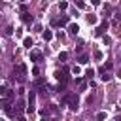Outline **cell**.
<instances>
[{"label":"cell","mask_w":121,"mask_h":121,"mask_svg":"<svg viewBox=\"0 0 121 121\" xmlns=\"http://www.w3.org/2000/svg\"><path fill=\"white\" fill-rule=\"evenodd\" d=\"M13 76L23 83L25 81V76H26V66L25 64H19V66H15V72H13Z\"/></svg>","instance_id":"2"},{"label":"cell","mask_w":121,"mask_h":121,"mask_svg":"<svg viewBox=\"0 0 121 121\" xmlns=\"http://www.w3.org/2000/svg\"><path fill=\"white\" fill-rule=\"evenodd\" d=\"M0 121H4V119H0Z\"/></svg>","instance_id":"29"},{"label":"cell","mask_w":121,"mask_h":121,"mask_svg":"<svg viewBox=\"0 0 121 121\" xmlns=\"http://www.w3.org/2000/svg\"><path fill=\"white\" fill-rule=\"evenodd\" d=\"M91 4H93V6H98V4H100V0H91Z\"/></svg>","instance_id":"25"},{"label":"cell","mask_w":121,"mask_h":121,"mask_svg":"<svg viewBox=\"0 0 121 121\" xmlns=\"http://www.w3.org/2000/svg\"><path fill=\"white\" fill-rule=\"evenodd\" d=\"M21 19H23V23H25V25H32V21H34V19H32V15H30V13H26V11H23Z\"/></svg>","instance_id":"5"},{"label":"cell","mask_w":121,"mask_h":121,"mask_svg":"<svg viewBox=\"0 0 121 121\" xmlns=\"http://www.w3.org/2000/svg\"><path fill=\"white\" fill-rule=\"evenodd\" d=\"M112 66H113L112 62H106V66H104V70H112Z\"/></svg>","instance_id":"24"},{"label":"cell","mask_w":121,"mask_h":121,"mask_svg":"<svg viewBox=\"0 0 121 121\" xmlns=\"http://www.w3.org/2000/svg\"><path fill=\"white\" fill-rule=\"evenodd\" d=\"M62 102H68L72 112H76L78 106H79V98H78V95H74V93H66V95L62 96Z\"/></svg>","instance_id":"1"},{"label":"cell","mask_w":121,"mask_h":121,"mask_svg":"<svg viewBox=\"0 0 121 121\" xmlns=\"http://www.w3.org/2000/svg\"><path fill=\"white\" fill-rule=\"evenodd\" d=\"M66 59H68V53H66V51H60V53H59V60H62V62H64Z\"/></svg>","instance_id":"12"},{"label":"cell","mask_w":121,"mask_h":121,"mask_svg":"<svg viewBox=\"0 0 121 121\" xmlns=\"http://www.w3.org/2000/svg\"><path fill=\"white\" fill-rule=\"evenodd\" d=\"M21 2H26V0H21Z\"/></svg>","instance_id":"28"},{"label":"cell","mask_w":121,"mask_h":121,"mask_svg":"<svg viewBox=\"0 0 121 121\" xmlns=\"http://www.w3.org/2000/svg\"><path fill=\"white\" fill-rule=\"evenodd\" d=\"M6 34H13V26H8L6 28Z\"/></svg>","instance_id":"23"},{"label":"cell","mask_w":121,"mask_h":121,"mask_svg":"<svg viewBox=\"0 0 121 121\" xmlns=\"http://www.w3.org/2000/svg\"><path fill=\"white\" fill-rule=\"evenodd\" d=\"M23 45H25V47H26V49H30V47H32V45H34V42H32V38H30V36H26V38H25V40H23Z\"/></svg>","instance_id":"9"},{"label":"cell","mask_w":121,"mask_h":121,"mask_svg":"<svg viewBox=\"0 0 121 121\" xmlns=\"http://www.w3.org/2000/svg\"><path fill=\"white\" fill-rule=\"evenodd\" d=\"M85 19H87V23H89V25H96V21H98V17H96L95 13H91V15H85Z\"/></svg>","instance_id":"8"},{"label":"cell","mask_w":121,"mask_h":121,"mask_svg":"<svg viewBox=\"0 0 121 121\" xmlns=\"http://www.w3.org/2000/svg\"><path fill=\"white\" fill-rule=\"evenodd\" d=\"M79 72H81V68H79V66H72V74H74V76H78Z\"/></svg>","instance_id":"15"},{"label":"cell","mask_w":121,"mask_h":121,"mask_svg":"<svg viewBox=\"0 0 121 121\" xmlns=\"http://www.w3.org/2000/svg\"><path fill=\"white\" fill-rule=\"evenodd\" d=\"M42 36H43V40H45V42H49V40H53V32H51V30H45V32H43Z\"/></svg>","instance_id":"10"},{"label":"cell","mask_w":121,"mask_h":121,"mask_svg":"<svg viewBox=\"0 0 121 121\" xmlns=\"http://www.w3.org/2000/svg\"><path fill=\"white\" fill-rule=\"evenodd\" d=\"M68 32H70L72 36H76V34L79 32V26H78V23H70V25H68Z\"/></svg>","instance_id":"6"},{"label":"cell","mask_w":121,"mask_h":121,"mask_svg":"<svg viewBox=\"0 0 121 121\" xmlns=\"http://www.w3.org/2000/svg\"><path fill=\"white\" fill-rule=\"evenodd\" d=\"M95 59L100 60V59H102V53H100V51H95Z\"/></svg>","instance_id":"20"},{"label":"cell","mask_w":121,"mask_h":121,"mask_svg":"<svg viewBox=\"0 0 121 121\" xmlns=\"http://www.w3.org/2000/svg\"><path fill=\"white\" fill-rule=\"evenodd\" d=\"M38 74H40V68L34 66V68H32V76H38Z\"/></svg>","instance_id":"21"},{"label":"cell","mask_w":121,"mask_h":121,"mask_svg":"<svg viewBox=\"0 0 121 121\" xmlns=\"http://www.w3.org/2000/svg\"><path fill=\"white\" fill-rule=\"evenodd\" d=\"M106 119V112H98L96 113V121H104Z\"/></svg>","instance_id":"13"},{"label":"cell","mask_w":121,"mask_h":121,"mask_svg":"<svg viewBox=\"0 0 121 121\" xmlns=\"http://www.w3.org/2000/svg\"><path fill=\"white\" fill-rule=\"evenodd\" d=\"M17 121H26V119H25L23 115H19V117H17Z\"/></svg>","instance_id":"26"},{"label":"cell","mask_w":121,"mask_h":121,"mask_svg":"<svg viewBox=\"0 0 121 121\" xmlns=\"http://www.w3.org/2000/svg\"><path fill=\"white\" fill-rule=\"evenodd\" d=\"M108 26H110V23H108V21H102V23L96 26V36H104V32L108 30Z\"/></svg>","instance_id":"4"},{"label":"cell","mask_w":121,"mask_h":121,"mask_svg":"<svg viewBox=\"0 0 121 121\" xmlns=\"http://www.w3.org/2000/svg\"><path fill=\"white\" fill-rule=\"evenodd\" d=\"M6 91H8V87H6V85H2V87H0V95L4 96V95H6Z\"/></svg>","instance_id":"22"},{"label":"cell","mask_w":121,"mask_h":121,"mask_svg":"<svg viewBox=\"0 0 121 121\" xmlns=\"http://www.w3.org/2000/svg\"><path fill=\"white\" fill-rule=\"evenodd\" d=\"M68 21H70V17H68V15H60L59 19H53V25H55V26H64Z\"/></svg>","instance_id":"3"},{"label":"cell","mask_w":121,"mask_h":121,"mask_svg":"<svg viewBox=\"0 0 121 121\" xmlns=\"http://www.w3.org/2000/svg\"><path fill=\"white\" fill-rule=\"evenodd\" d=\"M85 76H87V78H89V79H91V78H93V76H95V70H93V68H89V70H87V72H85Z\"/></svg>","instance_id":"16"},{"label":"cell","mask_w":121,"mask_h":121,"mask_svg":"<svg viewBox=\"0 0 121 121\" xmlns=\"http://www.w3.org/2000/svg\"><path fill=\"white\" fill-rule=\"evenodd\" d=\"M78 60H79V64H87V60H89V57H87V55H81V57H79Z\"/></svg>","instance_id":"14"},{"label":"cell","mask_w":121,"mask_h":121,"mask_svg":"<svg viewBox=\"0 0 121 121\" xmlns=\"http://www.w3.org/2000/svg\"><path fill=\"white\" fill-rule=\"evenodd\" d=\"M30 60L40 62V60H42V53H40V51H30Z\"/></svg>","instance_id":"7"},{"label":"cell","mask_w":121,"mask_h":121,"mask_svg":"<svg viewBox=\"0 0 121 121\" xmlns=\"http://www.w3.org/2000/svg\"><path fill=\"white\" fill-rule=\"evenodd\" d=\"M100 79H102V81H110V79H112V76H110V74L102 68V76H100Z\"/></svg>","instance_id":"11"},{"label":"cell","mask_w":121,"mask_h":121,"mask_svg":"<svg viewBox=\"0 0 121 121\" xmlns=\"http://www.w3.org/2000/svg\"><path fill=\"white\" fill-rule=\"evenodd\" d=\"M102 40H104V43H112V38L110 36H102Z\"/></svg>","instance_id":"19"},{"label":"cell","mask_w":121,"mask_h":121,"mask_svg":"<svg viewBox=\"0 0 121 121\" xmlns=\"http://www.w3.org/2000/svg\"><path fill=\"white\" fill-rule=\"evenodd\" d=\"M76 6H78V8H81V9H83V8H85V2H81V0H78V2H76Z\"/></svg>","instance_id":"18"},{"label":"cell","mask_w":121,"mask_h":121,"mask_svg":"<svg viewBox=\"0 0 121 121\" xmlns=\"http://www.w3.org/2000/svg\"><path fill=\"white\" fill-rule=\"evenodd\" d=\"M59 8H60V9H66V8H68V2H64V0H62V2L59 4Z\"/></svg>","instance_id":"17"},{"label":"cell","mask_w":121,"mask_h":121,"mask_svg":"<svg viewBox=\"0 0 121 121\" xmlns=\"http://www.w3.org/2000/svg\"><path fill=\"white\" fill-rule=\"evenodd\" d=\"M45 121H59V119H57V117H55V119H45Z\"/></svg>","instance_id":"27"}]
</instances>
